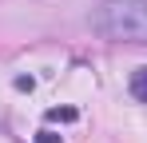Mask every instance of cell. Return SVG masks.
<instances>
[{
	"instance_id": "6da1fadb",
	"label": "cell",
	"mask_w": 147,
	"mask_h": 143,
	"mask_svg": "<svg viewBox=\"0 0 147 143\" xmlns=\"http://www.w3.org/2000/svg\"><path fill=\"white\" fill-rule=\"evenodd\" d=\"M92 28L115 44H147V0H103Z\"/></svg>"
},
{
	"instance_id": "7a4b0ae2",
	"label": "cell",
	"mask_w": 147,
	"mask_h": 143,
	"mask_svg": "<svg viewBox=\"0 0 147 143\" xmlns=\"http://www.w3.org/2000/svg\"><path fill=\"white\" fill-rule=\"evenodd\" d=\"M131 95H135L139 103H147V68H139L131 76Z\"/></svg>"
},
{
	"instance_id": "277c9868",
	"label": "cell",
	"mask_w": 147,
	"mask_h": 143,
	"mask_svg": "<svg viewBox=\"0 0 147 143\" xmlns=\"http://www.w3.org/2000/svg\"><path fill=\"white\" fill-rule=\"evenodd\" d=\"M40 143H60V139H56L52 131H40Z\"/></svg>"
},
{
	"instance_id": "3957f363",
	"label": "cell",
	"mask_w": 147,
	"mask_h": 143,
	"mask_svg": "<svg viewBox=\"0 0 147 143\" xmlns=\"http://www.w3.org/2000/svg\"><path fill=\"white\" fill-rule=\"evenodd\" d=\"M48 119H76V111H72V107H64V111L56 107V111H48Z\"/></svg>"
}]
</instances>
